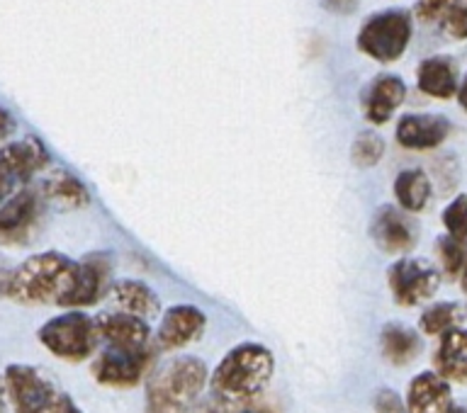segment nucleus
Segmentation results:
<instances>
[{
    "label": "nucleus",
    "instance_id": "nucleus-1",
    "mask_svg": "<svg viewBox=\"0 0 467 413\" xmlns=\"http://www.w3.org/2000/svg\"><path fill=\"white\" fill-rule=\"evenodd\" d=\"M78 280V261L58 251L29 255L10 270L5 297L27 306H64L68 309Z\"/></svg>",
    "mask_w": 467,
    "mask_h": 413
},
{
    "label": "nucleus",
    "instance_id": "nucleus-2",
    "mask_svg": "<svg viewBox=\"0 0 467 413\" xmlns=\"http://www.w3.org/2000/svg\"><path fill=\"white\" fill-rule=\"evenodd\" d=\"M275 357L261 343H239L210 372V389L222 404H244L270 385Z\"/></svg>",
    "mask_w": 467,
    "mask_h": 413
},
{
    "label": "nucleus",
    "instance_id": "nucleus-3",
    "mask_svg": "<svg viewBox=\"0 0 467 413\" xmlns=\"http://www.w3.org/2000/svg\"><path fill=\"white\" fill-rule=\"evenodd\" d=\"M210 382L207 363L178 356L153 372L144 394V413H190Z\"/></svg>",
    "mask_w": 467,
    "mask_h": 413
},
{
    "label": "nucleus",
    "instance_id": "nucleus-4",
    "mask_svg": "<svg viewBox=\"0 0 467 413\" xmlns=\"http://www.w3.org/2000/svg\"><path fill=\"white\" fill-rule=\"evenodd\" d=\"M5 397L15 413H66L71 397L57 387V382L44 375L35 365L15 363L3 372Z\"/></svg>",
    "mask_w": 467,
    "mask_h": 413
},
{
    "label": "nucleus",
    "instance_id": "nucleus-5",
    "mask_svg": "<svg viewBox=\"0 0 467 413\" xmlns=\"http://www.w3.org/2000/svg\"><path fill=\"white\" fill-rule=\"evenodd\" d=\"M36 338L51 356L66 363H83L88 357H93L100 343L95 319L80 309H68L66 314L49 319L36 331Z\"/></svg>",
    "mask_w": 467,
    "mask_h": 413
},
{
    "label": "nucleus",
    "instance_id": "nucleus-6",
    "mask_svg": "<svg viewBox=\"0 0 467 413\" xmlns=\"http://www.w3.org/2000/svg\"><path fill=\"white\" fill-rule=\"evenodd\" d=\"M411 42V15L407 10H385L372 15L358 35V49L379 64H392Z\"/></svg>",
    "mask_w": 467,
    "mask_h": 413
},
{
    "label": "nucleus",
    "instance_id": "nucleus-7",
    "mask_svg": "<svg viewBox=\"0 0 467 413\" xmlns=\"http://www.w3.org/2000/svg\"><path fill=\"white\" fill-rule=\"evenodd\" d=\"M44 197L39 188H20L0 204V246H27L39 232L44 217Z\"/></svg>",
    "mask_w": 467,
    "mask_h": 413
},
{
    "label": "nucleus",
    "instance_id": "nucleus-8",
    "mask_svg": "<svg viewBox=\"0 0 467 413\" xmlns=\"http://www.w3.org/2000/svg\"><path fill=\"white\" fill-rule=\"evenodd\" d=\"M387 283L394 302L400 306H419L441 287V273L423 258H400L387 270Z\"/></svg>",
    "mask_w": 467,
    "mask_h": 413
},
{
    "label": "nucleus",
    "instance_id": "nucleus-9",
    "mask_svg": "<svg viewBox=\"0 0 467 413\" xmlns=\"http://www.w3.org/2000/svg\"><path fill=\"white\" fill-rule=\"evenodd\" d=\"M47 149L35 137L13 141L0 149V204L47 166Z\"/></svg>",
    "mask_w": 467,
    "mask_h": 413
},
{
    "label": "nucleus",
    "instance_id": "nucleus-10",
    "mask_svg": "<svg viewBox=\"0 0 467 413\" xmlns=\"http://www.w3.org/2000/svg\"><path fill=\"white\" fill-rule=\"evenodd\" d=\"M151 365V350H127L102 346L93 360V377L98 385L112 389H130L146 377Z\"/></svg>",
    "mask_w": 467,
    "mask_h": 413
},
{
    "label": "nucleus",
    "instance_id": "nucleus-11",
    "mask_svg": "<svg viewBox=\"0 0 467 413\" xmlns=\"http://www.w3.org/2000/svg\"><path fill=\"white\" fill-rule=\"evenodd\" d=\"M370 236L375 246L387 255H407L416 246V224L392 204H382L370 222Z\"/></svg>",
    "mask_w": 467,
    "mask_h": 413
},
{
    "label": "nucleus",
    "instance_id": "nucleus-12",
    "mask_svg": "<svg viewBox=\"0 0 467 413\" xmlns=\"http://www.w3.org/2000/svg\"><path fill=\"white\" fill-rule=\"evenodd\" d=\"M204 328H207V316L200 306L175 305L161 316L156 338L163 350H181L188 348L190 343L200 341Z\"/></svg>",
    "mask_w": 467,
    "mask_h": 413
},
{
    "label": "nucleus",
    "instance_id": "nucleus-13",
    "mask_svg": "<svg viewBox=\"0 0 467 413\" xmlns=\"http://www.w3.org/2000/svg\"><path fill=\"white\" fill-rule=\"evenodd\" d=\"M102 346L127 350H151V326L149 321L124 312H105L93 316Z\"/></svg>",
    "mask_w": 467,
    "mask_h": 413
},
{
    "label": "nucleus",
    "instance_id": "nucleus-14",
    "mask_svg": "<svg viewBox=\"0 0 467 413\" xmlns=\"http://www.w3.org/2000/svg\"><path fill=\"white\" fill-rule=\"evenodd\" d=\"M112 284V258L108 253H86L78 261V280L68 309L95 306L108 297Z\"/></svg>",
    "mask_w": 467,
    "mask_h": 413
},
{
    "label": "nucleus",
    "instance_id": "nucleus-15",
    "mask_svg": "<svg viewBox=\"0 0 467 413\" xmlns=\"http://www.w3.org/2000/svg\"><path fill=\"white\" fill-rule=\"evenodd\" d=\"M397 141L411 151L436 149L451 134V122L441 115H404L397 122Z\"/></svg>",
    "mask_w": 467,
    "mask_h": 413
},
{
    "label": "nucleus",
    "instance_id": "nucleus-16",
    "mask_svg": "<svg viewBox=\"0 0 467 413\" xmlns=\"http://www.w3.org/2000/svg\"><path fill=\"white\" fill-rule=\"evenodd\" d=\"M404 407L407 413H452L451 385L436 372H421L409 382Z\"/></svg>",
    "mask_w": 467,
    "mask_h": 413
},
{
    "label": "nucleus",
    "instance_id": "nucleus-17",
    "mask_svg": "<svg viewBox=\"0 0 467 413\" xmlns=\"http://www.w3.org/2000/svg\"><path fill=\"white\" fill-rule=\"evenodd\" d=\"M108 299L117 306V312L131 314L144 321L156 319L161 314L159 294L141 280H112Z\"/></svg>",
    "mask_w": 467,
    "mask_h": 413
},
{
    "label": "nucleus",
    "instance_id": "nucleus-18",
    "mask_svg": "<svg viewBox=\"0 0 467 413\" xmlns=\"http://www.w3.org/2000/svg\"><path fill=\"white\" fill-rule=\"evenodd\" d=\"M436 375L443 377L448 385L460 382L467 385V331L465 328H452L448 334L441 336L436 356Z\"/></svg>",
    "mask_w": 467,
    "mask_h": 413
},
{
    "label": "nucleus",
    "instance_id": "nucleus-19",
    "mask_svg": "<svg viewBox=\"0 0 467 413\" xmlns=\"http://www.w3.org/2000/svg\"><path fill=\"white\" fill-rule=\"evenodd\" d=\"M407 98V86L397 76H379L375 78L365 95V117L370 124H385L392 119L401 102Z\"/></svg>",
    "mask_w": 467,
    "mask_h": 413
},
{
    "label": "nucleus",
    "instance_id": "nucleus-20",
    "mask_svg": "<svg viewBox=\"0 0 467 413\" xmlns=\"http://www.w3.org/2000/svg\"><path fill=\"white\" fill-rule=\"evenodd\" d=\"M419 90L436 100H451L458 93V68L448 57H431L416 71Z\"/></svg>",
    "mask_w": 467,
    "mask_h": 413
},
{
    "label": "nucleus",
    "instance_id": "nucleus-21",
    "mask_svg": "<svg viewBox=\"0 0 467 413\" xmlns=\"http://www.w3.org/2000/svg\"><path fill=\"white\" fill-rule=\"evenodd\" d=\"M44 202L58 204L64 210H80L90 204V192L76 175L66 173V170H54L49 178H44L39 185Z\"/></svg>",
    "mask_w": 467,
    "mask_h": 413
},
{
    "label": "nucleus",
    "instance_id": "nucleus-22",
    "mask_svg": "<svg viewBox=\"0 0 467 413\" xmlns=\"http://www.w3.org/2000/svg\"><path fill=\"white\" fill-rule=\"evenodd\" d=\"M379 348H382L385 360L397 367H404V365L414 363L421 353V336L404 324H387L379 331Z\"/></svg>",
    "mask_w": 467,
    "mask_h": 413
},
{
    "label": "nucleus",
    "instance_id": "nucleus-23",
    "mask_svg": "<svg viewBox=\"0 0 467 413\" xmlns=\"http://www.w3.org/2000/svg\"><path fill=\"white\" fill-rule=\"evenodd\" d=\"M431 190L433 188H431L429 175L423 173L421 168H407L394 181V197L401 210L409 214H416L429 207Z\"/></svg>",
    "mask_w": 467,
    "mask_h": 413
},
{
    "label": "nucleus",
    "instance_id": "nucleus-24",
    "mask_svg": "<svg viewBox=\"0 0 467 413\" xmlns=\"http://www.w3.org/2000/svg\"><path fill=\"white\" fill-rule=\"evenodd\" d=\"M462 319H465L462 306L455 305V302H438L421 314L419 328L426 336H443L452 328H460Z\"/></svg>",
    "mask_w": 467,
    "mask_h": 413
},
{
    "label": "nucleus",
    "instance_id": "nucleus-25",
    "mask_svg": "<svg viewBox=\"0 0 467 413\" xmlns=\"http://www.w3.org/2000/svg\"><path fill=\"white\" fill-rule=\"evenodd\" d=\"M436 248L445 275L451 280H458L462 290H467V243L443 236V239H438Z\"/></svg>",
    "mask_w": 467,
    "mask_h": 413
},
{
    "label": "nucleus",
    "instance_id": "nucleus-26",
    "mask_svg": "<svg viewBox=\"0 0 467 413\" xmlns=\"http://www.w3.org/2000/svg\"><path fill=\"white\" fill-rule=\"evenodd\" d=\"M385 156V141L375 131H363L358 134L353 146H350V160L358 168H372L378 166Z\"/></svg>",
    "mask_w": 467,
    "mask_h": 413
},
{
    "label": "nucleus",
    "instance_id": "nucleus-27",
    "mask_svg": "<svg viewBox=\"0 0 467 413\" xmlns=\"http://www.w3.org/2000/svg\"><path fill=\"white\" fill-rule=\"evenodd\" d=\"M443 226L451 239L467 243V195H458L445 207Z\"/></svg>",
    "mask_w": 467,
    "mask_h": 413
},
{
    "label": "nucleus",
    "instance_id": "nucleus-28",
    "mask_svg": "<svg viewBox=\"0 0 467 413\" xmlns=\"http://www.w3.org/2000/svg\"><path fill=\"white\" fill-rule=\"evenodd\" d=\"M458 5V0H421L416 5V15L421 20H445V15Z\"/></svg>",
    "mask_w": 467,
    "mask_h": 413
},
{
    "label": "nucleus",
    "instance_id": "nucleus-29",
    "mask_svg": "<svg viewBox=\"0 0 467 413\" xmlns=\"http://www.w3.org/2000/svg\"><path fill=\"white\" fill-rule=\"evenodd\" d=\"M443 27L448 29V35L455 39H467V5H455L451 13L445 15Z\"/></svg>",
    "mask_w": 467,
    "mask_h": 413
},
{
    "label": "nucleus",
    "instance_id": "nucleus-30",
    "mask_svg": "<svg viewBox=\"0 0 467 413\" xmlns=\"http://www.w3.org/2000/svg\"><path fill=\"white\" fill-rule=\"evenodd\" d=\"M372 407H375V413H407L404 401H401V397L394 389H379L375 394Z\"/></svg>",
    "mask_w": 467,
    "mask_h": 413
},
{
    "label": "nucleus",
    "instance_id": "nucleus-31",
    "mask_svg": "<svg viewBox=\"0 0 467 413\" xmlns=\"http://www.w3.org/2000/svg\"><path fill=\"white\" fill-rule=\"evenodd\" d=\"M321 5L334 15H350L356 13L358 0H321Z\"/></svg>",
    "mask_w": 467,
    "mask_h": 413
},
{
    "label": "nucleus",
    "instance_id": "nucleus-32",
    "mask_svg": "<svg viewBox=\"0 0 467 413\" xmlns=\"http://www.w3.org/2000/svg\"><path fill=\"white\" fill-rule=\"evenodd\" d=\"M15 131V119L5 108H0V141H5Z\"/></svg>",
    "mask_w": 467,
    "mask_h": 413
},
{
    "label": "nucleus",
    "instance_id": "nucleus-33",
    "mask_svg": "<svg viewBox=\"0 0 467 413\" xmlns=\"http://www.w3.org/2000/svg\"><path fill=\"white\" fill-rule=\"evenodd\" d=\"M10 263L5 258H0V297H5V284H7V277H10Z\"/></svg>",
    "mask_w": 467,
    "mask_h": 413
},
{
    "label": "nucleus",
    "instance_id": "nucleus-34",
    "mask_svg": "<svg viewBox=\"0 0 467 413\" xmlns=\"http://www.w3.org/2000/svg\"><path fill=\"white\" fill-rule=\"evenodd\" d=\"M455 95H458L460 105H462V109H465V112H467V78L462 80V83H460L458 93H455Z\"/></svg>",
    "mask_w": 467,
    "mask_h": 413
},
{
    "label": "nucleus",
    "instance_id": "nucleus-35",
    "mask_svg": "<svg viewBox=\"0 0 467 413\" xmlns=\"http://www.w3.org/2000/svg\"><path fill=\"white\" fill-rule=\"evenodd\" d=\"M5 385H3V377H0V413H5Z\"/></svg>",
    "mask_w": 467,
    "mask_h": 413
},
{
    "label": "nucleus",
    "instance_id": "nucleus-36",
    "mask_svg": "<svg viewBox=\"0 0 467 413\" xmlns=\"http://www.w3.org/2000/svg\"><path fill=\"white\" fill-rule=\"evenodd\" d=\"M190 413H219V411L214 407H200V408H192Z\"/></svg>",
    "mask_w": 467,
    "mask_h": 413
},
{
    "label": "nucleus",
    "instance_id": "nucleus-37",
    "mask_svg": "<svg viewBox=\"0 0 467 413\" xmlns=\"http://www.w3.org/2000/svg\"><path fill=\"white\" fill-rule=\"evenodd\" d=\"M66 413H80V408L76 407V401H71V404H68V408H66Z\"/></svg>",
    "mask_w": 467,
    "mask_h": 413
},
{
    "label": "nucleus",
    "instance_id": "nucleus-38",
    "mask_svg": "<svg viewBox=\"0 0 467 413\" xmlns=\"http://www.w3.org/2000/svg\"><path fill=\"white\" fill-rule=\"evenodd\" d=\"M241 413H265V411H258V408H246V411H241Z\"/></svg>",
    "mask_w": 467,
    "mask_h": 413
},
{
    "label": "nucleus",
    "instance_id": "nucleus-39",
    "mask_svg": "<svg viewBox=\"0 0 467 413\" xmlns=\"http://www.w3.org/2000/svg\"><path fill=\"white\" fill-rule=\"evenodd\" d=\"M452 413H467V408H455V411Z\"/></svg>",
    "mask_w": 467,
    "mask_h": 413
},
{
    "label": "nucleus",
    "instance_id": "nucleus-40",
    "mask_svg": "<svg viewBox=\"0 0 467 413\" xmlns=\"http://www.w3.org/2000/svg\"><path fill=\"white\" fill-rule=\"evenodd\" d=\"M465 292H467V290H465Z\"/></svg>",
    "mask_w": 467,
    "mask_h": 413
}]
</instances>
